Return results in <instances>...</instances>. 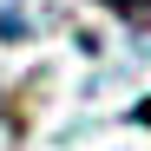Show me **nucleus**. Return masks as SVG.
<instances>
[{"instance_id": "1", "label": "nucleus", "mask_w": 151, "mask_h": 151, "mask_svg": "<svg viewBox=\"0 0 151 151\" xmlns=\"http://www.w3.org/2000/svg\"><path fill=\"white\" fill-rule=\"evenodd\" d=\"M118 13H151V0H112Z\"/></svg>"}]
</instances>
